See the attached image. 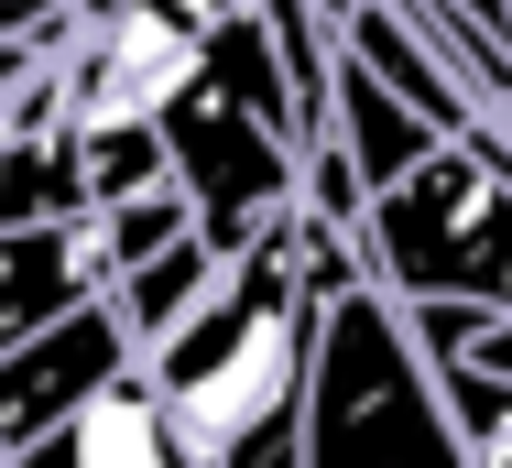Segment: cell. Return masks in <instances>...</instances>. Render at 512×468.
<instances>
[{
	"label": "cell",
	"instance_id": "obj_1",
	"mask_svg": "<svg viewBox=\"0 0 512 468\" xmlns=\"http://www.w3.org/2000/svg\"><path fill=\"white\" fill-rule=\"evenodd\" d=\"M327 283L306 273L295 207L229 262V283L142 360L164 381L175 425L207 468H306V403H316V349H327Z\"/></svg>",
	"mask_w": 512,
	"mask_h": 468
},
{
	"label": "cell",
	"instance_id": "obj_2",
	"mask_svg": "<svg viewBox=\"0 0 512 468\" xmlns=\"http://www.w3.org/2000/svg\"><path fill=\"white\" fill-rule=\"evenodd\" d=\"M306 468H480V447L447 414V381H436V360H425V338H414L393 283H349L327 305Z\"/></svg>",
	"mask_w": 512,
	"mask_h": 468
},
{
	"label": "cell",
	"instance_id": "obj_3",
	"mask_svg": "<svg viewBox=\"0 0 512 468\" xmlns=\"http://www.w3.org/2000/svg\"><path fill=\"white\" fill-rule=\"evenodd\" d=\"M371 273L393 294H469V305H512V131H458L414 164L404 186H382L371 229H360Z\"/></svg>",
	"mask_w": 512,
	"mask_h": 468
},
{
	"label": "cell",
	"instance_id": "obj_4",
	"mask_svg": "<svg viewBox=\"0 0 512 468\" xmlns=\"http://www.w3.org/2000/svg\"><path fill=\"white\" fill-rule=\"evenodd\" d=\"M164 142H175V186L197 207V229L229 262H240L284 207H306V142H295L273 109H251L240 88H218L207 66L164 98Z\"/></svg>",
	"mask_w": 512,
	"mask_h": 468
},
{
	"label": "cell",
	"instance_id": "obj_5",
	"mask_svg": "<svg viewBox=\"0 0 512 468\" xmlns=\"http://www.w3.org/2000/svg\"><path fill=\"white\" fill-rule=\"evenodd\" d=\"M120 371H142V338H131L120 294H88L77 316H55V327H33L22 349H0V458L33 447V436H55V425H66L88 392H109Z\"/></svg>",
	"mask_w": 512,
	"mask_h": 468
},
{
	"label": "cell",
	"instance_id": "obj_6",
	"mask_svg": "<svg viewBox=\"0 0 512 468\" xmlns=\"http://www.w3.org/2000/svg\"><path fill=\"white\" fill-rule=\"evenodd\" d=\"M11 458H33V468H207L197 447H186V425H175V403H164L153 371H120L109 392H88L55 436H33V447H11Z\"/></svg>",
	"mask_w": 512,
	"mask_h": 468
},
{
	"label": "cell",
	"instance_id": "obj_7",
	"mask_svg": "<svg viewBox=\"0 0 512 468\" xmlns=\"http://www.w3.org/2000/svg\"><path fill=\"white\" fill-rule=\"evenodd\" d=\"M88 294H109L99 218H33V229H0V349H22L33 327L77 316Z\"/></svg>",
	"mask_w": 512,
	"mask_h": 468
},
{
	"label": "cell",
	"instance_id": "obj_8",
	"mask_svg": "<svg viewBox=\"0 0 512 468\" xmlns=\"http://www.w3.org/2000/svg\"><path fill=\"white\" fill-rule=\"evenodd\" d=\"M338 142H349V164L371 175V207H382V186H404L414 164H425L436 142H458V131H436L404 88H382V77L338 44Z\"/></svg>",
	"mask_w": 512,
	"mask_h": 468
},
{
	"label": "cell",
	"instance_id": "obj_9",
	"mask_svg": "<svg viewBox=\"0 0 512 468\" xmlns=\"http://www.w3.org/2000/svg\"><path fill=\"white\" fill-rule=\"evenodd\" d=\"M218 283H229V251H218L207 229H186V240H164L142 273H120L109 294H120V316H131V338H142V360H153V349H164V338L197 316Z\"/></svg>",
	"mask_w": 512,
	"mask_h": 468
},
{
	"label": "cell",
	"instance_id": "obj_10",
	"mask_svg": "<svg viewBox=\"0 0 512 468\" xmlns=\"http://www.w3.org/2000/svg\"><path fill=\"white\" fill-rule=\"evenodd\" d=\"M469 22H491V33H512V0H458Z\"/></svg>",
	"mask_w": 512,
	"mask_h": 468
},
{
	"label": "cell",
	"instance_id": "obj_11",
	"mask_svg": "<svg viewBox=\"0 0 512 468\" xmlns=\"http://www.w3.org/2000/svg\"><path fill=\"white\" fill-rule=\"evenodd\" d=\"M0 468H33V458H0Z\"/></svg>",
	"mask_w": 512,
	"mask_h": 468
}]
</instances>
